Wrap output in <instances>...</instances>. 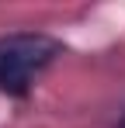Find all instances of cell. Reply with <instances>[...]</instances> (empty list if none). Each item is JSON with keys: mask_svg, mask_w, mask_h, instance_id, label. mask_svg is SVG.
Wrapping results in <instances>:
<instances>
[{"mask_svg": "<svg viewBox=\"0 0 125 128\" xmlns=\"http://www.w3.org/2000/svg\"><path fill=\"white\" fill-rule=\"evenodd\" d=\"M62 45L42 31H14L0 38V90L7 97H24L31 83L59 59Z\"/></svg>", "mask_w": 125, "mask_h": 128, "instance_id": "obj_1", "label": "cell"}, {"mask_svg": "<svg viewBox=\"0 0 125 128\" xmlns=\"http://www.w3.org/2000/svg\"><path fill=\"white\" fill-rule=\"evenodd\" d=\"M118 128H125V114H122V121H118Z\"/></svg>", "mask_w": 125, "mask_h": 128, "instance_id": "obj_2", "label": "cell"}]
</instances>
